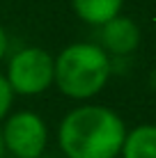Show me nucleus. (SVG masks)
<instances>
[{"mask_svg":"<svg viewBox=\"0 0 156 158\" xmlns=\"http://www.w3.org/2000/svg\"><path fill=\"white\" fill-rule=\"evenodd\" d=\"M12 158H14V156H12Z\"/></svg>","mask_w":156,"mask_h":158,"instance_id":"11","label":"nucleus"},{"mask_svg":"<svg viewBox=\"0 0 156 158\" xmlns=\"http://www.w3.org/2000/svg\"><path fill=\"white\" fill-rule=\"evenodd\" d=\"M120 154L122 158H156V126L142 124L126 133Z\"/></svg>","mask_w":156,"mask_h":158,"instance_id":"6","label":"nucleus"},{"mask_svg":"<svg viewBox=\"0 0 156 158\" xmlns=\"http://www.w3.org/2000/svg\"><path fill=\"white\" fill-rule=\"evenodd\" d=\"M101 39H103L106 51L115 53V55H129V53H133L138 48L140 30L131 19L115 16L108 23L101 25Z\"/></svg>","mask_w":156,"mask_h":158,"instance_id":"5","label":"nucleus"},{"mask_svg":"<svg viewBox=\"0 0 156 158\" xmlns=\"http://www.w3.org/2000/svg\"><path fill=\"white\" fill-rule=\"evenodd\" d=\"M76 14L92 25H103L115 19L124 0H71Z\"/></svg>","mask_w":156,"mask_h":158,"instance_id":"7","label":"nucleus"},{"mask_svg":"<svg viewBox=\"0 0 156 158\" xmlns=\"http://www.w3.org/2000/svg\"><path fill=\"white\" fill-rule=\"evenodd\" d=\"M5 149L12 151L14 158H39L46 149L48 131L44 119L35 112H16L7 119L2 128Z\"/></svg>","mask_w":156,"mask_h":158,"instance_id":"4","label":"nucleus"},{"mask_svg":"<svg viewBox=\"0 0 156 158\" xmlns=\"http://www.w3.org/2000/svg\"><path fill=\"white\" fill-rule=\"evenodd\" d=\"M0 158H5V140H2V133H0Z\"/></svg>","mask_w":156,"mask_h":158,"instance_id":"10","label":"nucleus"},{"mask_svg":"<svg viewBox=\"0 0 156 158\" xmlns=\"http://www.w3.org/2000/svg\"><path fill=\"white\" fill-rule=\"evenodd\" d=\"M5 51H7V35H5L2 25H0V60H2V55H5Z\"/></svg>","mask_w":156,"mask_h":158,"instance_id":"9","label":"nucleus"},{"mask_svg":"<svg viewBox=\"0 0 156 158\" xmlns=\"http://www.w3.org/2000/svg\"><path fill=\"white\" fill-rule=\"evenodd\" d=\"M12 99H14V92H12V87H9L7 78L0 73V119L7 115L9 106H12Z\"/></svg>","mask_w":156,"mask_h":158,"instance_id":"8","label":"nucleus"},{"mask_svg":"<svg viewBox=\"0 0 156 158\" xmlns=\"http://www.w3.org/2000/svg\"><path fill=\"white\" fill-rule=\"evenodd\" d=\"M5 78L16 94H41L55 80V60L41 48H23L9 60Z\"/></svg>","mask_w":156,"mask_h":158,"instance_id":"3","label":"nucleus"},{"mask_svg":"<svg viewBox=\"0 0 156 158\" xmlns=\"http://www.w3.org/2000/svg\"><path fill=\"white\" fill-rule=\"evenodd\" d=\"M110 57L94 44H71L55 60V80L62 94L90 99L99 94L110 78Z\"/></svg>","mask_w":156,"mask_h":158,"instance_id":"2","label":"nucleus"},{"mask_svg":"<svg viewBox=\"0 0 156 158\" xmlns=\"http://www.w3.org/2000/svg\"><path fill=\"white\" fill-rule=\"evenodd\" d=\"M126 138L120 115L103 106H80L62 119L57 140L67 158H115Z\"/></svg>","mask_w":156,"mask_h":158,"instance_id":"1","label":"nucleus"}]
</instances>
